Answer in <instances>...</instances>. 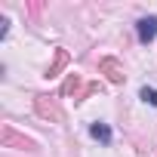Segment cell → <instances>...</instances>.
Listing matches in <instances>:
<instances>
[{"mask_svg": "<svg viewBox=\"0 0 157 157\" xmlns=\"http://www.w3.org/2000/svg\"><path fill=\"white\" fill-rule=\"evenodd\" d=\"M90 136H93V139H99L102 145H108V142H111V126H108V123H102V120H96V123H90Z\"/></svg>", "mask_w": 157, "mask_h": 157, "instance_id": "7", "label": "cell"}, {"mask_svg": "<svg viewBox=\"0 0 157 157\" xmlns=\"http://www.w3.org/2000/svg\"><path fill=\"white\" fill-rule=\"evenodd\" d=\"M99 71L108 77V80H111L114 86H120V83L126 80V74H123V65H120L117 59H111V56H105V59L99 62Z\"/></svg>", "mask_w": 157, "mask_h": 157, "instance_id": "3", "label": "cell"}, {"mask_svg": "<svg viewBox=\"0 0 157 157\" xmlns=\"http://www.w3.org/2000/svg\"><path fill=\"white\" fill-rule=\"evenodd\" d=\"M6 31H10V19H6V16H0V40L6 37Z\"/></svg>", "mask_w": 157, "mask_h": 157, "instance_id": "9", "label": "cell"}, {"mask_svg": "<svg viewBox=\"0 0 157 157\" xmlns=\"http://www.w3.org/2000/svg\"><path fill=\"white\" fill-rule=\"evenodd\" d=\"M65 68H68V49H56V59H52V65L46 68L43 77H46V80H52V77H59Z\"/></svg>", "mask_w": 157, "mask_h": 157, "instance_id": "5", "label": "cell"}, {"mask_svg": "<svg viewBox=\"0 0 157 157\" xmlns=\"http://www.w3.org/2000/svg\"><path fill=\"white\" fill-rule=\"evenodd\" d=\"M80 86H83V80H80V74H68V80L62 83V96H74V102H80Z\"/></svg>", "mask_w": 157, "mask_h": 157, "instance_id": "6", "label": "cell"}, {"mask_svg": "<svg viewBox=\"0 0 157 157\" xmlns=\"http://www.w3.org/2000/svg\"><path fill=\"white\" fill-rule=\"evenodd\" d=\"M34 111L43 117V120H62V111H59V105H56V96H46V93H40V96H34Z\"/></svg>", "mask_w": 157, "mask_h": 157, "instance_id": "2", "label": "cell"}, {"mask_svg": "<svg viewBox=\"0 0 157 157\" xmlns=\"http://www.w3.org/2000/svg\"><path fill=\"white\" fill-rule=\"evenodd\" d=\"M139 99L157 108V90H154V86H142V93H139Z\"/></svg>", "mask_w": 157, "mask_h": 157, "instance_id": "8", "label": "cell"}, {"mask_svg": "<svg viewBox=\"0 0 157 157\" xmlns=\"http://www.w3.org/2000/svg\"><path fill=\"white\" fill-rule=\"evenodd\" d=\"M136 34H139L142 43H151V40L157 37V16H142V19L136 22Z\"/></svg>", "mask_w": 157, "mask_h": 157, "instance_id": "4", "label": "cell"}, {"mask_svg": "<svg viewBox=\"0 0 157 157\" xmlns=\"http://www.w3.org/2000/svg\"><path fill=\"white\" fill-rule=\"evenodd\" d=\"M0 142H3V148H16V151H37V142L28 139L25 132L13 129V126H3V129H0Z\"/></svg>", "mask_w": 157, "mask_h": 157, "instance_id": "1", "label": "cell"}]
</instances>
